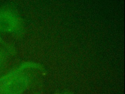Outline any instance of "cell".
<instances>
[{
    "instance_id": "cell-1",
    "label": "cell",
    "mask_w": 125,
    "mask_h": 94,
    "mask_svg": "<svg viewBox=\"0 0 125 94\" xmlns=\"http://www.w3.org/2000/svg\"><path fill=\"white\" fill-rule=\"evenodd\" d=\"M28 82L24 73H12L0 81V91L3 94H21L27 87Z\"/></svg>"
},
{
    "instance_id": "cell-2",
    "label": "cell",
    "mask_w": 125,
    "mask_h": 94,
    "mask_svg": "<svg viewBox=\"0 0 125 94\" xmlns=\"http://www.w3.org/2000/svg\"><path fill=\"white\" fill-rule=\"evenodd\" d=\"M20 21L16 14L10 10H0V30L14 32L19 29Z\"/></svg>"
},
{
    "instance_id": "cell-3",
    "label": "cell",
    "mask_w": 125,
    "mask_h": 94,
    "mask_svg": "<svg viewBox=\"0 0 125 94\" xmlns=\"http://www.w3.org/2000/svg\"></svg>"
}]
</instances>
